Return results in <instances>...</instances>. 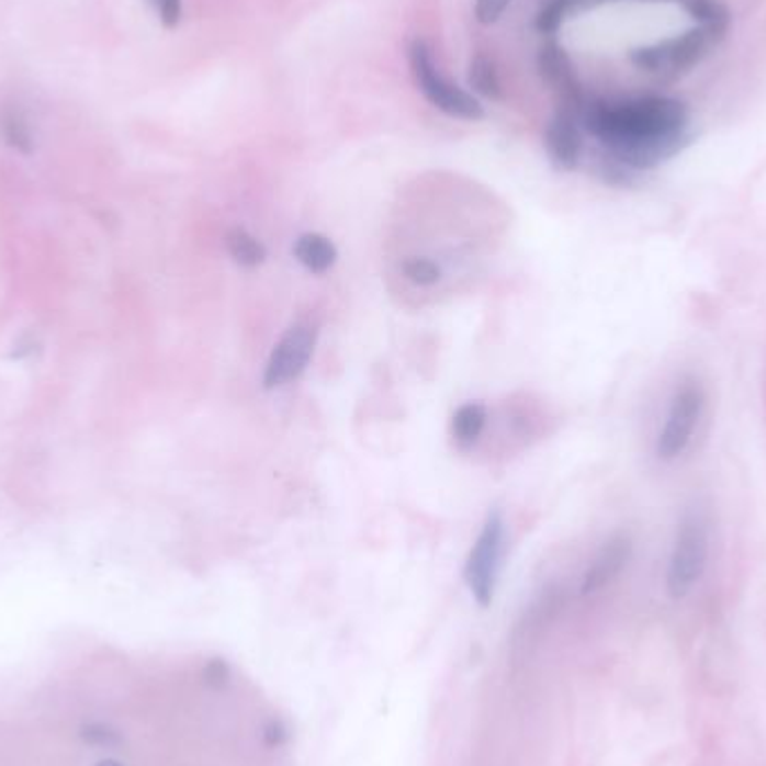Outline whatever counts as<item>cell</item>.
I'll return each mask as SVG.
<instances>
[{"label": "cell", "mask_w": 766, "mask_h": 766, "mask_svg": "<svg viewBox=\"0 0 766 766\" xmlns=\"http://www.w3.org/2000/svg\"><path fill=\"white\" fill-rule=\"evenodd\" d=\"M505 556V520L500 511H491L464 565V581L480 608L494 600Z\"/></svg>", "instance_id": "cell-3"}, {"label": "cell", "mask_w": 766, "mask_h": 766, "mask_svg": "<svg viewBox=\"0 0 766 766\" xmlns=\"http://www.w3.org/2000/svg\"><path fill=\"white\" fill-rule=\"evenodd\" d=\"M544 148L561 171H574L583 155L581 117L567 108H559L552 122L547 124Z\"/></svg>", "instance_id": "cell-9"}, {"label": "cell", "mask_w": 766, "mask_h": 766, "mask_svg": "<svg viewBox=\"0 0 766 766\" xmlns=\"http://www.w3.org/2000/svg\"><path fill=\"white\" fill-rule=\"evenodd\" d=\"M632 556V542L628 536H615L610 538L604 547H600V552L594 556V561L589 563L583 583H581V594H594L598 589H604L606 585H610L628 565Z\"/></svg>", "instance_id": "cell-10"}, {"label": "cell", "mask_w": 766, "mask_h": 766, "mask_svg": "<svg viewBox=\"0 0 766 766\" xmlns=\"http://www.w3.org/2000/svg\"><path fill=\"white\" fill-rule=\"evenodd\" d=\"M581 126L628 169H652L686 144L688 111L671 97H643L623 103L585 101Z\"/></svg>", "instance_id": "cell-1"}, {"label": "cell", "mask_w": 766, "mask_h": 766, "mask_svg": "<svg viewBox=\"0 0 766 766\" xmlns=\"http://www.w3.org/2000/svg\"><path fill=\"white\" fill-rule=\"evenodd\" d=\"M570 16L567 0H542L538 12H536V30L544 36H552L561 30L565 19Z\"/></svg>", "instance_id": "cell-17"}, {"label": "cell", "mask_w": 766, "mask_h": 766, "mask_svg": "<svg viewBox=\"0 0 766 766\" xmlns=\"http://www.w3.org/2000/svg\"><path fill=\"white\" fill-rule=\"evenodd\" d=\"M225 243H227L229 256L243 267H258L267 258L264 245L254 234H249L245 229H232L227 234Z\"/></svg>", "instance_id": "cell-15"}, {"label": "cell", "mask_w": 766, "mask_h": 766, "mask_svg": "<svg viewBox=\"0 0 766 766\" xmlns=\"http://www.w3.org/2000/svg\"><path fill=\"white\" fill-rule=\"evenodd\" d=\"M408 61L419 92L437 108V111L464 122H477L484 117L482 103L471 92L453 86L449 79L442 77L440 70H437L432 61V52L426 41L415 38L410 43Z\"/></svg>", "instance_id": "cell-2"}, {"label": "cell", "mask_w": 766, "mask_h": 766, "mask_svg": "<svg viewBox=\"0 0 766 766\" xmlns=\"http://www.w3.org/2000/svg\"><path fill=\"white\" fill-rule=\"evenodd\" d=\"M81 737L83 742L92 744V746H99V748H115L122 744V735L113 729V726H105V724H88L81 729Z\"/></svg>", "instance_id": "cell-19"}, {"label": "cell", "mask_w": 766, "mask_h": 766, "mask_svg": "<svg viewBox=\"0 0 766 766\" xmlns=\"http://www.w3.org/2000/svg\"><path fill=\"white\" fill-rule=\"evenodd\" d=\"M681 3L692 19L699 21V27H703L713 41H720L729 27V10L720 3V0H677Z\"/></svg>", "instance_id": "cell-13"}, {"label": "cell", "mask_w": 766, "mask_h": 766, "mask_svg": "<svg viewBox=\"0 0 766 766\" xmlns=\"http://www.w3.org/2000/svg\"><path fill=\"white\" fill-rule=\"evenodd\" d=\"M402 271H404V277L419 285V288H430L435 285L437 281L442 279V269L440 264H437L435 260L430 258H410L402 264Z\"/></svg>", "instance_id": "cell-18"}, {"label": "cell", "mask_w": 766, "mask_h": 766, "mask_svg": "<svg viewBox=\"0 0 766 766\" xmlns=\"http://www.w3.org/2000/svg\"><path fill=\"white\" fill-rule=\"evenodd\" d=\"M708 561V522L699 511H688L677 529L668 565V592L684 598L701 578Z\"/></svg>", "instance_id": "cell-4"}, {"label": "cell", "mask_w": 766, "mask_h": 766, "mask_svg": "<svg viewBox=\"0 0 766 766\" xmlns=\"http://www.w3.org/2000/svg\"><path fill=\"white\" fill-rule=\"evenodd\" d=\"M701 408L703 391L699 381H686L673 397L666 426L660 435V442H656V455L662 460H675L686 451V447L692 440L695 426L701 417Z\"/></svg>", "instance_id": "cell-7"}, {"label": "cell", "mask_w": 766, "mask_h": 766, "mask_svg": "<svg viewBox=\"0 0 766 766\" xmlns=\"http://www.w3.org/2000/svg\"><path fill=\"white\" fill-rule=\"evenodd\" d=\"M604 3H608V0H567V8H570V14H576V12L594 10Z\"/></svg>", "instance_id": "cell-23"}, {"label": "cell", "mask_w": 766, "mask_h": 766, "mask_svg": "<svg viewBox=\"0 0 766 766\" xmlns=\"http://www.w3.org/2000/svg\"><path fill=\"white\" fill-rule=\"evenodd\" d=\"M94 766H124V764L117 762V759H101V762H97Z\"/></svg>", "instance_id": "cell-24"}, {"label": "cell", "mask_w": 766, "mask_h": 766, "mask_svg": "<svg viewBox=\"0 0 766 766\" xmlns=\"http://www.w3.org/2000/svg\"><path fill=\"white\" fill-rule=\"evenodd\" d=\"M294 258L312 273L330 271L339 258V251L330 238L323 234H303L294 243Z\"/></svg>", "instance_id": "cell-11"}, {"label": "cell", "mask_w": 766, "mask_h": 766, "mask_svg": "<svg viewBox=\"0 0 766 766\" xmlns=\"http://www.w3.org/2000/svg\"><path fill=\"white\" fill-rule=\"evenodd\" d=\"M318 341V325L312 320H298L273 346L269 361L264 365L262 386L267 391L281 388L285 383L296 381L309 365L314 348Z\"/></svg>", "instance_id": "cell-5"}, {"label": "cell", "mask_w": 766, "mask_h": 766, "mask_svg": "<svg viewBox=\"0 0 766 766\" xmlns=\"http://www.w3.org/2000/svg\"><path fill=\"white\" fill-rule=\"evenodd\" d=\"M486 426V408L480 402L460 406L451 417V437L462 451H471Z\"/></svg>", "instance_id": "cell-12"}, {"label": "cell", "mask_w": 766, "mask_h": 766, "mask_svg": "<svg viewBox=\"0 0 766 766\" xmlns=\"http://www.w3.org/2000/svg\"><path fill=\"white\" fill-rule=\"evenodd\" d=\"M710 43H716L713 36L703 27H695L681 36L632 49L630 61L643 72H679L699 64Z\"/></svg>", "instance_id": "cell-6"}, {"label": "cell", "mask_w": 766, "mask_h": 766, "mask_svg": "<svg viewBox=\"0 0 766 766\" xmlns=\"http://www.w3.org/2000/svg\"><path fill=\"white\" fill-rule=\"evenodd\" d=\"M155 10L159 14L161 25L167 30H173L182 21V0H157Z\"/></svg>", "instance_id": "cell-21"}, {"label": "cell", "mask_w": 766, "mask_h": 766, "mask_svg": "<svg viewBox=\"0 0 766 766\" xmlns=\"http://www.w3.org/2000/svg\"><path fill=\"white\" fill-rule=\"evenodd\" d=\"M538 72L561 94L559 108H567V111L581 117L585 101L565 47H561L556 41H544L538 49Z\"/></svg>", "instance_id": "cell-8"}, {"label": "cell", "mask_w": 766, "mask_h": 766, "mask_svg": "<svg viewBox=\"0 0 766 766\" xmlns=\"http://www.w3.org/2000/svg\"><path fill=\"white\" fill-rule=\"evenodd\" d=\"M469 86L475 94L486 97L491 101H496L503 97L498 70H496L494 61L486 59L484 54H477V57H473L469 64Z\"/></svg>", "instance_id": "cell-14"}, {"label": "cell", "mask_w": 766, "mask_h": 766, "mask_svg": "<svg viewBox=\"0 0 766 766\" xmlns=\"http://www.w3.org/2000/svg\"><path fill=\"white\" fill-rule=\"evenodd\" d=\"M204 679L206 684L215 686V688H223L229 684L232 679V673H229V666L225 660H213L206 668H204Z\"/></svg>", "instance_id": "cell-22"}, {"label": "cell", "mask_w": 766, "mask_h": 766, "mask_svg": "<svg viewBox=\"0 0 766 766\" xmlns=\"http://www.w3.org/2000/svg\"><path fill=\"white\" fill-rule=\"evenodd\" d=\"M514 3V0H475V19L482 25H491L496 23L507 8Z\"/></svg>", "instance_id": "cell-20"}, {"label": "cell", "mask_w": 766, "mask_h": 766, "mask_svg": "<svg viewBox=\"0 0 766 766\" xmlns=\"http://www.w3.org/2000/svg\"><path fill=\"white\" fill-rule=\"evenodd\" d=\"M146 3H148V5H153V8H155V3H157V0H146Z\"/></svg>", "instance_id": "cell-25"}, {"label": "cell", "mask_w": 766, "mask_h": 766, "mask_svg": "<svg viewBox=\"0 0 766 766\" xmlns=\"http://www.w3.org/2000/svg\"><path fill=\"white\" fill-rule=\"evenodd\" d=\"M0 131H3L5 142L21 150V153H30L34 146V137L30 131V122L27 117L19 111V108H3V113H0Z\"/></svg>", "instance_id": "cell-16"}]
</instances>
